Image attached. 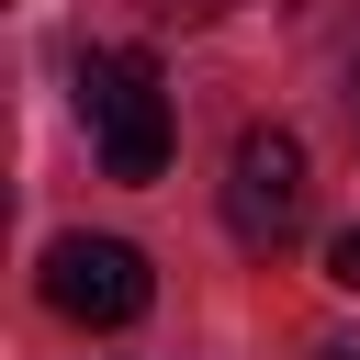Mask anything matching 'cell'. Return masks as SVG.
<instances>
[{"label": "cell", "mask_w": 360, "mask_h": 360, "mask_svg": "<svg viewBox=\"0 0 360 360\" xmlns=\"http://www.w3.org/2000/svg\"><path fill=\"white\" fill-rule=\"evenodd\" d=\"M79 112H90V146H101L112 180H158L169 169V90H158L146 45H90L79 56Z\"/></svg>", "instance_id": "cell-1"}, {"label": "cell", "mask_w": 360, "mask_h": 360, "mask_svg": "<svg viewBox=\"0 0 360 360\" xmlns=\"http://www.w3.org/2000/svg\"><path fill=\"white\" fill-rule=\"evenodd\" d=\"M304 214H315V158H304V135H292V124H248V135L225 146V236H236L248 259H281V248L304 236Z\"/></svg>", "instance_id": "cell-2"}, {"label": "cell", "mask_w": 360, "mask_h": 360, "mask_svg": "<svg viewBox=\"0 0 360 360\" xmlns=\"http://www.w3.org/2000/svg\"><path fill=\"white\" fill-rule=\"evenodd\" d=\"M34 281H45V304H56L68 326H135V315L158 304V270H146V248H124V236H56Z\"/></svg>", "instance_id": "cell-3"}, {"label": "cell", "mask_w": 360, "mask_h": 360, "mask_svg": "<svg viewBox=\"0 0 360 360\" xmlns=\"http://www.w3.org/2000/svg\"><path fill=\"white\" fill-rule=\"evenodd\" d=\"M135 11H146V22H180V34H202V22H225L236 0H135Z\"/></svg>", "instance_id": "cell-4"}, {"label": "cell", "mask_w": 360, "mask_h": 360, "mask_svg": "<svg viewBox=\"0 0 360 360\" xmlns=\"http://www.w3.org/2000/svg\"><path fill=\"white\" fill-rule=\"evenodd\" d=\"M326 281H338V292H360V225H349V236H326Z\"/></svg>", "instance_id": "cell-5"}, {"label": "cell", "mask_w": 360, "mask_h": 360, "mask_svg": "<svg viewBox=\"0 0 360 360\" xmlns=\"http://www.w3.org/2000/svg\"><path fill=\"white\" fill-rule=\"evenodd\" d=\"M315 360H360V349H349V338H326V349H315Z\"/></svg>", "instance_id": "cell-6"}, {"label": "cell", "mask_w": 360, "mask_h": 360, "mask_svg": "<svg viewBox=\"0 0 360 360\" xmlns=\"http://www.w3.org/2000/svg\"><path fill=\"white\" fill-rule=\"evenodd\" d=\"M349 112H360V56H349Z\"/></svg>", "instance_id": "cell-7"}]
</instances>
